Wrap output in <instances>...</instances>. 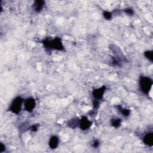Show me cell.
Returning a JSON list of instances; mask_svg holds the SVG:
<instances>
[{
	"mask_svg": "<svg viewBox=\"0 0 153 153\" xmlns=\"http://www.w3.org/2000/svg\"><path fill=\"white\" fill-rule=\"evenodd\" d=\"M44 47L47 49H55L56 50L63 51L65 50L61 38L56 37L53 39L46 38L42 41Z\"/></svg>",
	"mask_w": 153,
	"mask_h": 153,
	"instance_id": "6da1fadb",
	"label": "cell"
},
{
	"mask_svg": "<svg viewBox=\"0 0 153 153\" xmlns=\"http://www.w3.org/2000/svg\"><path fill=\"white\" fill-rule=\"evenodd\" d=\"M153 84L151 78L147 76H141L139 78V85L142 92L145 95H148Z\"/></svg>",
	"mask_w": 153,
	"mask_h": 153,
	"instance_id": "7a4b0ae2",
	"label": "cell"
},
{
	"mask_svg": "<svg viewBox=\"0 0 153 153\" xmlns=\"http://www.w3.org/2000/svg\"><path fill=\"white\" fill-rule=\"evenodd\" d=\"M24 101V99L21 96L16 97L10 104L9 108V111L13 114H18L22 111Z\"/></svg>",
	"mask_w": 153,
	"mask_h": 153,
	"instance_id": "3957f363",
	"label": "cell"
},
{
	"mask_svg": "<svg viewBox=\"0 0 153 153\" xmlns=\"http://www.w3.org/2000/svg\"><path fill=\"white\" fill-rule=\"evenodd\" d=\"M37 105L36 100L33 97H29L24 101L25 110L28 112H32Z\"/></svg>",
	"mask_w": 153,
	"mask_h": 153,
	"instance_id": "277c9868",
	"label": "cell"
},
{
	"mask_svg": "<svg viewBox=\"0 0 153 153\" xmlns=\"http://www.w3.org/2000/svg\"><path fill=\"white\" fill-rule=\"evenodd\" d=\"M106 89L107 88L105 86L94 89L92 92V96L94 98V100L100 101L102 99Z\"/></svg>",
	"mask_w": 153,
	"mask_h": 153,
	"instance_id": "5b68a950",
	"label": "cell"
},
{
	"mask_svg": "<svg viewBox=\"0 0 153 153\" xmlns=\"http://www.w3.org/2000/svg\"><path fill=\"white\" fill-rule=\"evenodd\" d=\"M92 124V123L89 120L87 117L83 116L81 117V119H80L78 126L81 130L85 131L89 130Z\"/></svg>",
	"mask_w": 153,
	"mask_h": 153,
	"instance_id": "8992f818",
	"label": "cell"
},
{
	"mask_svg": "<svg viewBox=\"0 0 153 153\" xmlns=\"http://www.w3.org/2000/svg\"><path fill=\"white\" fill-rule=\"evenodd\" d=\"M45 6V2L44 1H41V0H37L33 2L32 4V9L33 11L36 13H40L42 11L43 9Z\"/></svg>",
	"mask_w": 153,
	"mask_h": 153,
	"instance_id": "52a82bcc",
	"label": "cell"
},
{
	"mask_svg": "<svg viewBox=\"0 0 153 153\" xmlns=\"http://www.w3.org/2000/svg\"><path fill=\"white\" fill-rule=\"evenodd\" d=\"M143 142L145 145L151 147L153 145V133L148 132L146 133L144 136Z\"/></svg>",
	"mask_w": 153,
	"mask_h": 153,
	"instance_id": "ba28073f",
	"label": "cell"
},
{
	"mask_svg": "<svg viewBox=\"0 0 153 153\" xmlns=\"http://www.w3.org/2000/svg\"><path fill=\"white\" fill-rule=\"evenodd\" d=\"M59 144V139L57 136H52L48 141V146L51 149H56Z\"/></svg>",
	"mask_w": 153,
	"mask_h": 153,
	"instance_id": "9c48e42d",
	"label": "cell"
},
{
	"mask_svg": "<svg viewBox=\"0 0 153 153\" xmlns=\"http://www.w3.org/2000/svg\"><path fill=\"white\" fill-rule=\"evenodd\" d=\"M79 122H80V120L78 118H74L71 119L68 122L67 125L68 126V127L70 128L75 129L79 126Z\"/></svg>",
	"mask_w": 153,
	"mask_h": 153,
	"instance_id": "30bf717a",
	"label": "cell"
},
{
	"mask_svg": "<svg viewBox=\"0 0 153 153\" xmlns=\"http://www.w3.org/2000/svg\"><path fill=\"white\" fill-rule=\"evenodd\" d=\"M122 120L120 118H114L111 120V125L114 128H118L121 126Z\"/></svg>",
	"mask_w": 153,
	"mask_h": 153,
	"instance_id": "8fae6325",
	"label": "cell"
},
{
	"mask_svg": "<svg viewBox=\"0 0 153 153\" xmlns=\"http://www.w3.org/2000/svg\"><path fill=\"white\" fill-rule=\"evenodd\" d=\"M117 109L118 110L120 111V112L122 114V115L125 117H127L130 115V111L129 109L127 108H123L121 105H118L117 106Z\"/></svg>",
	"mask_w": 153,
	"mask_h": 153,
	"instance_id": "7c38bea8",
	"label": "cell"
},
{
	"mask_svg": "<svg viewBox=\"0 0 153 153\" xmlns=\"http://www.w3.org/2000/svg\"><path fill=\"white\" fill-rule=\"evenodd\" d=\"M144 56L150 61H153V52L152 50H147L144 52Z\"/></svg>",
	"mask_w": 153,
	"mask_h": 153,
	"instance_id": "4fadbf2b",
	"label": "cell"
},
{
	"mask_svg": "<svg viewBox=\"0 0 153 153\" xmlns=\"http://www.w3.org/2000/svg\"><path fill=\"white\" fill-rule=\"evenodd\" d=\"M103 16L106 20L110 21L112 18V14L111 12H110L108 11H104L103 12Z\"/></svg>",
	"mask_w": 153,
	"mask_h": 153,
	"instance_id": "5bb4252c",
	"label": "cell"
},
{
	"mask_svg": "<svg viewBox=\"0 0 153 153\" xmlns=\"http://www.w3.org/2000/svg\"><path fill=\"white\" fill-rule=\"evenodd\" d=\"M124 11L129 16H133L134 14V11L131 8H126L124 10Z\"/></svg>",
	"mask_w": 153,
	"mask_h": 153,
	"instance_id": "9a60e30c",
	"label": "cell"
},
{
	"mask_svg": "<svg viewBox=\"0 0 153 153\" xmlns=\"http://www.w3.org/2000/svg\"><path fill=\"white\" fill-rule=\"evenodd\" d=\"M38 128V124H36V125H34L32 126L29 128V129H30V130H31V132H36L37 131Z\"/></svg>",
	"mask_w": 153,
	"mask_h": 153,
	"instance_id": "2e32d148",
	"label": "cell"
},
{
	"mask_svg": "<svg viewBox=\"0 0 153 153\" xmlns=\"http://www.w3.org/2000/svg\"><path fill=\"white\" fill-rule=\"evenodd\" d=\"M99 145H100V143H99V142L97 140L94 141L92 143V147H93V148H98L99 146Z\"/></svg>",
	"mask_w": 153,
	"mask_h": 153,
	"instance_id": "e0dca14e",
	"label": "cell"
},
{
	"mask_svg": "<svg viewBox=\"0 0 153 153\" xmlns=\"http://www.w3.org/2000/svg\"><path fill=\"white\" fill-rule=\"evenodd\" d=\"M6 151V146L4 144L0 143V152H3Z\"/></svg>",
	"mask_w": 153,
	"mask_h": 153,
	"instance_id": "ac0fdd59",
	"label": "cell"
}]
</instances>
